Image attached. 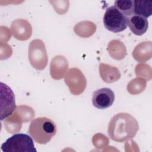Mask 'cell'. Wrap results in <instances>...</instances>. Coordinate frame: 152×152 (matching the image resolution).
<instances>
[{
	"label": "cell",
	"instance_id": "obj_1",
	"mask_svg": "<svg viewBox=\"0 0 152 152\" xmlns=\"http://www.w3.org/2000/svg\"><path fill=\"white\" fill-rule=\"evenodd\" d=\"M138 124L134 117L127 113H119L111 119L107 133L112 140L122 142L135 137Z\"/></svg>",
	"mask_w": 152,
	"mask_h": 152
},
{
	"label": "cell",
	"instance_id": "obj_2",
	"mask_svg": "<svg viewBox=\"0 0 152 152\" xmlns=\"http://www.w3.org/2000/svg\"><path fill=\"white\" fill-rule=\"evenodd\" d=\"M28 132L34 141L40 144H46L56 134V126L50 119L39 117L31 122Z\"/></svg>",
	"mask_w": 152,
	"mask_h": 152
},
{
	"label": "cell",
	"instance_id": "obj_3",
	"mask_svg": "<svg viewBox=\"0 0 152 152\" xmlns=\"http://www.w3.org/2000/svg\"><path fill=\"white\" fill-rule=\"evenodd\" d=\"M3 152H36L31 137L19 133L9 137L1 145Z\"/></svg>",
	"mask_w": 152,
	"mask_h": 152
},
{
	"label": "cell",
	"instance_id": "obj_4",
	"mask_svg": "<svg viewBox=\"0 0 152 152\" xmlns=\"http://www.w3.org/2000/svg\"><path fill=\"white\" fill-rule=\"evenodd\" d=\"M103 21L105 28L113 33L121 32L127 27V17L114 5L106 8Z\"/></svg>",
	"mask_w": 152,
	"mask_h": 152
},
{
	"label": "cell",
	"instance_id": "obj_5",
	"mask_svg": "<svg viewBox=\"0 0 152 152\" xmlns=\"http://www.w3.org/2000/svg\"><path fill=\"white\" fill-rule=\"evenodd\" d=\"M1 120L2 121L12 114L16 108V104L13 91L7 84L2 82L1 83Z\"/></svg>",
	"mask_w": 152,
	"mask_h": 152
},
{
	"label": "cell",
	"instance_id": "obj_6",
	"mask_svg": "<svg viewBox=\"0 0 152 152\" xmlns=\"http://www.w3.org/2000/svg\"><path fill=\"white\" fill-rule=\"evenodd\" d=\"M115 100L114 92L109 88L104 87L94 91L92 96L93 105L99 109L111 106Z\"/></svg>",
	"mask_w": 152,
	"mask_h": 152
},
{
	"label": "cell",
	"instance_id": "obj_7",
	"mask_svg": "<svg viewBox=\"0 0 152 152\" xmlns=\"http://www.w3.org/2000/svg\"><path fill=\"white\" fill-rule=\"evenodd\" d=\"M127 26L132 33L137 36L144 34L148 30V22L147 18L136 14L127 17Z\"/></svg>",
	"mask_w": 152,
	"mask_h": 152
},
{
	"label": "cell",
	"instance_id": "obj_8",
	"mask_svg": "<svg viewBox=\"0 0 152 152\" xmlns=\"http://www.w3.org/2000/svg\"><path fill=\"white\" fill-rule=\"evenodd\" d=\"M134 14L145 18L152 14V2L144 1H134Z\"/></svg>",
	"mask_w": 152,
	"mask_h": 152
},
{
	"label": "cell",
	"instance_id": "obj_9",
	"mask_svg": "<svg viewBox=\"0 0 152 152\" xmlns=\"http://www.w3.org/2000/svg\"><path fill=\"white\" fill-rule=\"evenodd\" d=\"M126 17L132 15L134 10V1L122 0L115 1L114 5Z\"/></svg>",
	"mask_w": 152,
	"mask_h": 152
}]
</instances>
